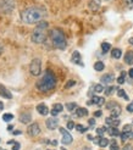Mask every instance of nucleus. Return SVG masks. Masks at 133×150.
<instances>
[{
    "instance_id": "obj_1",
    "label": "nucleus",
    "mask_w": 133,
    "mask_h": 150,
    "mask_svg": "<svg viewBox=\"0 0 133 150\" xmlns=\"http://www.w3.org/2000/svg\"><path fill=\"white\" fill-rule=\"evenodd\" d=\"M45 16H47L45 9H44V7H39V6L27 7V9H25L21 12V20L27 25L39 23Z\"/></svg>"
},
{
    "instance_id": "obj_2",
    "label": "nucleus",
    "mask_w": 133,
    "mask_h": 150,
    "mask_svg": "<svg viewBox=\"0 0 133 150\" xmlns=\"http://www.w3.org/2000/svg\"><path fill=\"white\" fill-rule=\"evenodd\" d=\"M55 86H56V77L50 70H48L44 73V76L40 79L37 81V83H35L37 89L42 93H48L50 91H53Z\"/></svg>"
},
{
    "instance_id": "obj_3",
    "label": "nucleus",
    "mask_w": 133,
    "mask_h": 150,
    "mask_svg": "<svg viewBox=\"0 0 133 150\" xmlns=\"http://www.w3.org/2000/svg\"><path fill=\"white\" fill-rule=\"evenodd\" d=\"M50 38L53 45L59 50H65L67 47V40H66V35L60 28H53L50 31Z\"/></svg>"
},
{
    "instance_id": "obj_4",
    "label": "nucleus",
    "mask_w": 133,
    "mask_h": 150,
    "mask_svg": "<svg viewBox=\"0 0 133 150\" xmlns=\"http://www.w3.org/2000/svg\"><path fill=\"white\" fill-rule=\"evenodd\" d=\"M47 37H48V22L42 21L38 23V26L34 28V31L31 35V39L35 44H42L45 42Z\"/></svg>"
},
{
    "instance_id": "obj_5",
    "label": "nucleus",
    "mask_w": 133,
    "mask_h": 150,
    "mask_svg": "<svg viewBox=\"0 0 133 150\" xmlns=\"http://www.w3.org/2000/svg\"><path fill=\"white\" fill-rule=\"evenodd\" d=\"M15 9V0H0V12L9 15Z\"/></svg>"
},
{
    "instance_id": "obj_6",
    "label": "nucleus",
    "mask_w": 133,
    "mask_h": 150,
    "mask_svg": "<svg viewBox=\"0 0 133 150\" xmlns=\"http://www.w3.org/2000/svg\"><path fill=\"white\" fill-rule=\"evenodd\" d=\"M29 72H31L35 77L39 76L40 72H42V61H40V59L35 57V59L32 60L31 65H29Z\"/></svg>"
},
{
    "instance_id": "obj_7",
    "label": "nucleus",
    "mask_w": 133,
    "mask_h": 150,
    "mask_svg": "<svg viewBox=\"0 0 133 150\" xmlns=\"http://www.w3.org/2000/svg\"><path fill=\"white\" fill-rule=\"evenodd\" d=\"M27 132H28L29 136L37 137V136H39V134H40V127H39V125L37 123V122H34V123H32L31 126L28 127Z\"/></svg>"
},
{
    "instance_id": "obj_8",
    "label": "nucleus",
    "mask_w": 133,
    "mask_h": 150,
    "mask_svg": "<svg viewBox=\"0 0 133 150\" xmlns=\"http://www.w3.org/2000/svg\"><path fill=\"white\" fill-rule=\"evenodd\" d=\"M60 133L62 134V144H66V145H67V144H71L72 143V136H71V134L67 132V131H66L65 128H60Z\"/></svg>"
},
{
    "instance_id": "obj_9",
    "label": "nucleus",
    "mask_w": 133,
    "mask_h": 150,
    "mask_svg": "<svg viewBox=\"0 0 133 150\" xmlns=\"http://www.w3.org/2000/svg\"><path fill=\"white\" fill-rule=\"evenodd\" d=\"M45 125H47V127L49 129H55L59 126V120L56 117H49L45 121Z\"/></svg>"
},
{
    "instance_id": "obj_10",
    "label": "nucleus",
    "mask_w": 133,
    "mask_h": 150,
    "mask_svg": "<svg viewBox=\"0 0 133 150\" xmlns=\"http://www.w3.org/2000/svg\"><path fill=\"white\" fill-rule=\"evenodd\" d=\"M105 122H106L109 126H111V127H117V126L120 125V120L117 118V117L110 116V117H106V118H105Z\"/></svg>"
},
{
    "instance_id": "obj_11",
    "label": "nucleus",
    "mask_w": 133,
    "mask_h": 150,
    "mask_svg": "<svg viewBox=\"0 0 133 150\" xmlns=\"http://www.w3.org/2000/svg\"><path fill=\"white\" fill-rule=\"evenodd\" d=\"M0 95H1V98H5V99H11L12 98V94L10 91H7V89L0 84Z\"/></svg>"
},
{
    "instance_id": "obj_12",
    "label": "nucleus",
    "mask_w": 133,
    "mask_h": 150,
    "mask_svg": "<svg viewBox=\"0 0 133 150\" xmlns=\"http://www.w3.org/2000/svg\"><path fill=\"white\" fill-rule=\"evenodd\" d=\"M71 60H72V62L83 66V62L81 61V54H79V51H77V50L73 51V52H72V56H71Z\"/></svg>"
},
{
    "instance_id": "obj_13",
    "label": "nucleus",
    "mask_w": 133,
    "mask_h": 150,
    "mask_svg": "<svg viewBox=\"0 0 133 150\" xmlns=\"http://www.w3.org/2000/svg\"><path fill=\"white\" fill-rule=\"evenodd\" d=\"M37 111H38V114H40L43 116H47L49 114V109L45 104H39L38 106H37Z\"/></svg>"
},
{
    "instance_id": "obj_14",
    "label": "nucleus",
    "mask_w": 133,
    "mask_h": 150,
    "mask_svg": "<svg viewBox=\"0 0 133 150\" xmlns=\"http://www.w3.org/2000/svg\"><path fill=\"white\" fill-rule=\"evenodd\" d=\"M31 118H32V115L29 114V112H23V114H21V116H20V122L29 123L31 122Z\"/></svg>"
},
{
    "instance_id": "obj_15",
    "label": "nucleus",
    "mask_w": 133,
    "mask_h": 150,
    "mask_svg": "<svg viewBox=\"0 0 133 150\" xmlns=\"http://www.w3.org/2000/svg\"><path fill=\"white\" fill-rule=\"evenodd\" d=\"M115 79V77H114V74L112 73H106V74H104V76L101 77V82L103 83H111V82Z\"/></svg>"
},
{
    "instance_id": "obj_16",
    "label": "nucleus",
    "mask_w": 133,
    "mask_h": 150,
    "mask_svg": "<svg viewBox=\"0 0 133 150\" xmlns=\"http://www.w3.org/2000/svg\"><path fill=\"white\" fill-rule=\"evenodd\" d=\"M92 101H93V104L98 105V106H101V105H104V104H105V99H104V98H101V96H97V95L92 96Z\"/></svg>"
},
{
    "instance_id": "obj_17",
    "label": "nucleus",
    "mask_w": 133,
    "mask_h": 150,
    "mask_svg": "<svg viewBox=\"0 0 133 150\" xmlns=\"http://www.w3.org/2000/svg\"><path fill=\"white\" fill-rule=\"evenodd\" d=\"M125 62L128 65H133V51L132 50L126 52V55H125Z\"/></svg>"
},
{
    "instance_id": "obj_18",
    "label": "nucleus",
    "mask_w": 133,
    "mask_h": 150,
    "mask_svg": "<svg viewBox=\"0 0 133 150\" xmlns=\"http://www.w3.org/2000/svg\"><path fill=\"white\" fill-rule=\"evenodd\" d=\"M76 115L78 117H84L88 115V110L86 108H78V109H76Z\"/></svg>"
},
{
    "instance_id": "obj_19",
    "label": "nucleus",
    "mask_w": 133,
    "mask_h": 150,
    "mask_svg": "<svg viewBox=\"0 0 133 150\" xmlns=\"http://www.w3.org/2000/svg\"><path fill=\"white\" fill-rule=\"evenodd\" d=\"M127 139H133V132L132 131H128V132H123L121 134V140L125 142Z\"/></svg>"
},
{
    "instance_id": "obj_20",
    "label": "nucleus",
    "mask_w": 133,
    "mask_h": 150,
    "mask_svg": "<svg viewBox=\"0 0 133 150\" xmlns=\"http://www.w3.org/2000/svg\"><path fill=\"white\" fill-rule=\"evenodd\" d=\"M121 55H122L121 49L115 48V49H112V50H111V56H112L114 59H120V57H121Z\"/></svg>"
},
{
    "instance_id": "obj_21",
    "label": "nucleus",
    "mask_w": 133,
    "mask_h": 150,
    "mask_svg": "<svg viewBox=\"0 0 133 150\" xmlns=\"http://www.w3.org/2000/svg\"><path fill=\"white\" fill-rule=\"evenodd\" d=\"M121 115V108H120V105H116V106L111 110V116L112 117H119Z\"/></svg>"
},
{
    "instance_id": "obj_22",
    "label": "nucleus",
    "mask_w": 133,
    "mask_h": 150,
    "mask_svg": "<svg viewBox=\"0 0 133 150\" xmlns=\"http://www.w3.org/2000/svg\"><path fill=\"white\" fill-rule=\"evenodd\" d=\"M98 144H99V146H101V148H105V146H108V145L110 144V142H109L106 138H104V137H100V138L98 139Z\"/></svg>"
},
{
    "instance_id": "obj_23",
    "label": "nucleus",
    "mask_w": 133,
    "mask_h": 150,
    "mask_svg": "<svg viewBox=\"0 0 133 150\" xmlns=\"http://www.w3.org/2000/svg\"><path fill=\"white\" fill-rule=\"evenodd\" d=\"M108 132H109V134L111 137H117V136H120V131L116 128V127H110V128L108 129Z\"/></svg>"
},
{
    "instance_id": "obj_24",
    "label": "nucleus",
    "mask_w": 133,
    "mask_h": 150,
    "mask_svg": "<svg viewBox=\"0 0 133 150\" xmlns=\"http://www.w3.org/2000/svg\"><path fill=\"white\" fill-rule=\"evenodd\" d=\"M105 69V65H104V62H101V61H97L94 64V70L95 71H103Z\"/></svg>"
},
{
    "instance_id": "obj_25",
    "label": "nucleus",
    "mask_w": 133,
    "mask_h": 150,
    "mask_svg": "<svg viewBox=\"0 0 133 150\" xmlns=\"http://www.w3.org/2000/svg\"><path fill=\"white\" fill-rule=\"evenodd\" d=\"M65 108L67 109L70 112H72V111H75L77 109V104L76 103H67V104L65 105Z\"/></svg>"
},
{
    "instance_id": "obj_26",
    "label": "nucleus",
    "mask_w": 133,
    "mask_h": 150,
    "mask_svg": "<svg viewBox=\"0 0 133 150\" xmlns=\"http://www.w3.org/2000/svg\"><path fill=\"white\" fill-rule=\"evenodd\" d=\"M117 95L121 96V98H123L125 100H128V99H129V98H128V95L126 94V92H125L123 89H119V91H117Z\"/></svg>"
},
{
    "instance_id": "obj_27",
    "label": "nucleus",
    "mask_w": 133,
    "mask_h": 150,
    "mask_svg": "<svg viewBox=\"0 0 133 150\" xmlns=\"http://www.w3.org/2000/svg\"><path fill=\"white\" fill-rule=\"evenodd\" d=\"M53 110L56 111L57 114H60V112L64 110V106H62L61 104H54V105H53Z\"/></svg>"
},
{
    "instance_id": "obj_28",
    "label": "nucleus",
    "mask_w": 133,
    "mask_h": 150,
    "mask_svg": "<svg viewBox=\"0 0 133 150\" xmlns=\"http://www.w3.org/2000/svg\"><path fill=\"white\" fill-rule=\"evenodd\" d=\"M101 49H103V51H104V52H108L110 49H111V45H110V43L104 42V43H101Z\"/></svg>"
},
{
    "instance_id": "obj_29",
    "label": "nucleus",
    "mask_w": 133,
    "mask_h": 150,
    "mask_svg": "<svg viewBox=\"0 0 133 150\" xmlns=\"http://www.w3.org/2000/svg\"><path fill=\"white\" fill-rule=\"evenodd\" d=\"M75 128H76V129H77L79 133H84V132H87L88 127H84V126H82V125H76Z\"/></svg>"
},
{
    "instance_id": "obj_30",
    "label": "nucleus",
    "mask_w": 133,
    "mask_h": 150,
    "mask_svg": "<svg viewBox=\"0 0 133 150\" xmlns=\"http://www.w3.org/2000/svg\"><path fill=\"white\" fill-rule=\"evenodd\" d=\"M12 118H13V115L12 114H4L3 115V120H4L5 122H10Z\"/></svg>"
},
{
    "instance_id": "obj_31",
    "label": "nucleus",
    "mask_w": 133,
    "mask_h": 150,
    "mask_svg": "<svg viewBox=\"0 0 133 150\" xmlns=\"http://www.w3.org/2000/svg\"><path fill=\"white\" fill-rule=\"evenodd\" d=\"M105 89H104V87H103L101 84H95L94 86V92L95 93H101V92H104Z\"/></svg>"
},
{
    "instance_id": "obj_32",
    "label": "nucleus",
    "mask_w": 133,
    "mask_h": 150,
    "mask_svg": "<svg viewBox=\"0 0 133 150\" xmlns=\"http://www.w3.org/2000/svg\"><path fill=\"white\" fill-rule=\"evenodd\" d=\"M115 88H116V87H114V86H110V87H108V88L105 89L104 92H105V94H106V95H111V94L114 93V91H115Z\"/></svg>"
},
{
    "instance_id": "obj_33",
    "label": "nucleus",
    "mask_w": 133,
    "mask_h": 150,
    "mask_svg": "<svg viewBox=\"0 0 133 150\" xmlns=\"http://www.w3.org/2000/svg\"><path fill=\"white\" fill-rule=\"evenodd\" d=\"M110 149H111V150H119V144L116 143V140L110 142Z\"/></svg>"
},
{
    "instance_id": "obj_34",
    "label": "nucleus",
    "mask_w": 133,
    "mask_h": 150,
    "mask_svg": "<svg viewBox=\"0 0 133 150\" xmlns=\"http://www.w3.org/2000/svg\"><path fill=\"white\" fill-rule=\"evenodd\" d=\"M108 128L106 127H101V128H97V134L99 137H103V134H104V132H106Z\"/></svg>"
},
{
    "instance_id": "obj_35",
    "label": "nucleus",
    "mask_w": 133,
    "mask_h": 150,
    "mask_svg": "<svg viewBox=\"0 0 133 150\" xmlns=\"http://www.w3.org/2000/svg\"><path fill=\"white\" fill-rule=\"evenodd\" d=\"M116 105H119V104L115 103V101H110V103H108V104H106V109L111 111V110H112V109L116 106Z\"/></svg>"
},
{
    "instance_id": "obj_36",
    "label": "nucleus",
    "mask_w": 133,
    "mask_h": 150,
    "mask_svg": "<svg viewBox=\"0 0 133 150\" xmlns=\"http://www.w3.org/2000/svg\"><path fill=\"white\" fill-rule=\"evenodd\" d=\"M125 76H126V73L122 72V73H121V76L117 78V83H119V84H123V83H125Z\"/></svg>"
},
{
    "instance_id": "obj_37",
    "label": "nucleus",
    "mask_w": 133,
    "mask_h": 150,
    "mask_svg": "<svg viewBox=\"0 0 133 150\" xmlns=\"http://www.w3.org/2000/svg\"><path fill=\"white\" fill-rule=\"evenodd\" d=\"M76 127V125H75V122L73 121H69L67 122V129H73Z\"/></svg>"
},
{
    "instance_id": "obj_38",
    "label": "nucleus",
    "mask_w": 133,
    "mask_h": 150,
    "mask_svg": "<svg viewBox=\"0 0 133 150\" xmlns=\"http://www.w3.org/2000/svg\"><path fill=\"white\" fill-rule=\"evenodd\" d=\"M76 84V82L75 81H69L67 83H66V86H65V88H70V87H72V86H75Z\"/></svg>"
},
{
    "instance_id": "obj_39",
    "label": "nucleus",
    "mask_w": 133,
    "mask_h": 150,
    "mask_svg": "<svg viewBox=\"0 0 133 150\" xmlns=\"http://www.w3.org/2000/svg\"><path fill=\"white\" fill-rule=\"evenodd\" d=\"M127 111H128V112H133V101L127 105Z\"/></svg>"
},
{
    "instance_id": "obj_40",
    "label": "nucleus",
    "mask_w": 133,
    "mask_h": 150,
    "mask_svg": "<svg viewBox=\"0 0 133 150\" xmlns=\"http://www.w3.org/2000/svg\"><path fill=\"white\" fill-rule=\"evenodd\" d=\"M20 148H21V144L16 142V143L13 144V146H12V150H20Z\"/></svg>"
},
{
    "instance_id": "obj_41",
    "label": "nucleus",
    "mask_w": 133,
    "mask_h": 150,
    "mask_svg": "<svg viewBox=\"0 0 133 150\" xmlns=\"http://www.w3.org/2000/svg\"><path fill=\"white\" fill-rule=\"evenodd\" d=\"M123 150H133V145H131V144L125 145V146H123Z\"/></svg>"
},
{
    "instance_id": "obj_42",
    "label": "nucleus",
    "mask_w": 133,
    "mask_h": 150,
    "mask_svg": "<svg viewBox=\"0 0 133 150\" xmlns=\"http://www.w3.org/2000/svg\"><path fill=\"white\" fill-rule=\"evenodd\" d=\"M128 131H131V125L123 126V132H128Z\"/></svg>"
},
{
    "instance_id": "obj_43",
    "label": "nucleus",
    "mask_w": 133,
    "mask_h": 150,
    "mask_svg": "<svg viewBox=\"0 0 133 150\" xmlns=\"http://www.w3.org/2000/svg\"><path fill=\"white\" fill-rule=\"evenodd\" d=\"M101 115H103V112H101L100 110H99V111H95V112H94V116H95V117H100Z\"/></svg>"
},
{
    "instance_id": "obj_44",
    "label": "nucleus",
    "mask_w": 133,
    "mask_h": 150,
    "mask_svg": "<svg viewBox=\"0 0 133 150\" xmlns=\"http://www.w3.org/2000/svg\"><path fill=\"white\" fill-rule=\"evenodd\" d=\"M125 1H126L128 6H133V0H125Z\"/></svg>"
},
{
    "instance_id": "obj_45",
    "label": "nucleus",
    "mask_w": 133,
    "mask_h": 150,
    "mask_svg": "<svg viewBox=\"0 0 133 150\" xmlns=\"http://www.w3.org/2000/svg\"><path fill=\"white\" fill-rule=\"evenodd\" d=\"M88 123H89L91 126H94V125H95V120H94V118H91L89 121H88Z\"/></svg>"
},
{
    "instance_id": "obj_46",
    "label": "nucleus",
    "mask_w": 133,
    "mask_h": 150,
    "mask_svg": "<svg viewBox=\"0 0 133 150\" xmlns=\"http://www.w3.org/2000/svg\"><path fill=\"white\" fill-rule=\"evenodd\" d=\"M7 131H13V126H11V125H9V126H7Z\"/></svg>"
},
{
    "instance_id": "obj_47",
    "label": "nucleus",
    "mask_w": 133,
    "mask_h": 150,
    "mask_svg": "<svg viewBox=\"0 0 133 150\" xmlns=\"http://www.w3.org/2000/svg\"><path fill=\"white\" fill-rule=\"evenodd\" d=\"M128 74H129V77H131V78H133V69H131V70H129Z\"/></svg>"
},
{
    "instance_id": "obj_48",
    "label": "nucleus",
    "mask_w": 133,
    "mask_h": 150,
    "mask_svg": "<svg viewBox=\"0 0 133 150\" xmlns=\"http://www.w3.org/2000/svg\"><path fill=\"white\" fill-rule=\"evenodd\" d=\"M87 139H88V140H94L93 136H91V134H89V136H87Z\"/></svg>"
},
{
    "instance_id": "obj_49",
    "label": "nucleus",
    "mask_w": 133,
    "mask_h": 150,
    "mask_svg": "<svg viewBox=\"0 0 133 150\" xmlns=\"http://www.w3.org/2000/svg\"><path fill=\"white\" fill-rule=\"evenodd\" d=\"M21 133H22L21 131H15V132H13V134H15V136H18V134H21Z\"/></svg>"
},
{
    "instance_id": "obj_50",
    "label": "nucleus",
    "mask_w": 133,
    "mask_h": 150,
    "mask_svg": "<svg viewBox=\"0 0 133 150\" xmlns=\"http://www.w3.org/2000/svg\"><path fill=\"white\" fill-rule=\"evenodd\" d=\"M51 115H53V116H56V115H57V112L54 111V110H51Z\"/></svg>"
},
{
    "instance_id": "obj_51",
    "label": "nucleus",
    "mask_w": 133,
    "mask_h": 150,
    "mask_svg": "<svg viewBox=\"0 0 133 150\" xmlns=\"http://www.w3.org/2000/svg\"><path fill=\"white\" fill-rule=\"evenodd\" d=\"M3 109H4V104H3L1 101H0V111H1Z\"/></svg>"
},
{
    "instance_id": "obj_52",
    "label": "nucleus",
    "mask_w": 133,
    "mask_h": 150,
    "mask_svg": "<svg viewBox=\"0 0 133 150\" xmlns=\"http://www.w3.org/2000/svg\"><path fill=\"white\" fill-rule=\"evenodd\" d=\"M15 143H16L15 140H9V142H7V144H15Z\"/></svg>"
},
{
    "instance_id": "obj_53",
    "label": "nucleus",
    "mask_w": 133,
    "mask_h": 150,
    "mask_svg": "<svg viewBox=\"0 0 133 150\" xmlns=\"http://www.w3.org/2000/svg\"><path fill=\"white\" fill-rule=\"evenodd\" d=\"M82 150H92V149H91V148H89V146H84V148H83V149H82Z\"/></svg>"
},
{
    "instance_id": "obj_54",
    "label": "nucleus",
    "mask_w": 133,
    "mask_h": 150,
    "mask_svg": "<svg viewBox=\"0 0 133 150\" xmlns=\"http://www.w3.org/2000/svg\"><path fill=\"white\" fill-rule=\"evenodd\" d=\"M131 44H132V45H133V38H129V40H128Z\"/></svg>"
},
{
    "instance_id": "obj_55",
    "label": "nucleus",
    "mask_w": 133,
    "mask_h": 150,
    "mask_svg": "<svg viewBox=\"0 0 133 150\" xmlns=\"http://www.w3.org/2000/svg\"><path fill=\"white\" fill-rule=\"evenodd\" d=\"M1 51H3V48H1V45H0V54H1Z\"/></svg>"
},
{
    "instance_id": "obj_56",
    "label": "nucleus",
    "mask_w": 133,
    "mask_h": 150,
    "mask_svg": "<svg viewBox=\"0 0 133 150\" xmlns=\"http://www.w3.org/2000/svg\"><path fill=\"white\" fill-rule=\"evenodd\" d=\"M0 150H6V149H1V148H0Z\"/></svg>"
},
{
    "instance_id": "obj_57",
    "label": "nucleus",
    "mask_w": 133,
    "mask_h": 150,
    "mask_svg": "<svg viewBox=\"0 0 133 150\" xmlns=\"http://www.w3.org/2000/svg\"><path fill=\"white\" fill-rule=\"evenodd\" d=\"M0 142H1V139H0Z\"/></svg>"
},
{
    "instance_id": "obj_58",
    "label": "nucleus",
    "mask_w": 133,
    "mask_h": 150,
    "mask_svg": "<svg viewBox=\"0 0 133 150\" xmlns=\"http://www.w3.org/2000/svg\"><path fill=\"white\" fill-rule=\"evenodd\" d=\"M62 150H65V149H62Z\"/></svg>"
},
{
    "instance_id": "obj_59",
    "label": "nucleus",
    "mask_w": 133,
    "mask_h": 150,
    "mask_svg": "<svg viewBox=\"0 0 133 150\" xmlns=\"http://www.w3.org/2000/svg\"><path fill=\"white\" fill-rule=\"evenodd\" d=\"M49 150H50V149H49Z\"/></svg>"
}]
</instances>
